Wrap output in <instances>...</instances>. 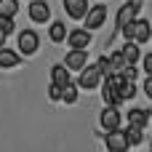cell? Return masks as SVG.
<instances>
[{
  "mask_svg": "<svg viewBox=\"0 0 152 152\" xmlns=\"http://www.w3.org/2000/svg\"><path fill=\"white\" fill-rule=\"evenodd\" d=\"M150 29L152 24L147 19H134V21H128L126 27H123V35H126V40H136V43H147L150 40Z\"/></svg>",
  "mask_w": 152,
  "mask_h": 152,
  "instance_id": "1",
  "label": "cell"
},
{
  "mask_svg": "<svg viewBox=\"0 0 152 152\" xmlns=\"http://www.w3.org/2000/svg\"><path fill=\"white\" fill-rule=\"evenodd\" d=\"M102 80H104L102 67H99V64H86V67L80 69V80H77V86L86 88V91H94V88L102 86Z\"/></svg>",
  "mask_w": 152,
  "mask_h": 152,
  "instance_id": "2",
  "label": "cell"
},
{
  "mask_svg": "<svg viewBox=\"0 0 152 152\" xmlns=\"http://www.w3.org/2000/svg\"><path fill=\"white\" fill-rule=\"evenodd\" d=\"M37 48H40L37 32H35V29H21V32H19V51H21L24 56H35Z\"/></svg>",
  "mask_w": 152,
  "mask_h": 152,
  "instance_id": "3",
  "label": "cell"
},
{
  "mask_svg": "<svg viewBox=\"0 0 152 152\" xmlns=\"http://www.w3.org/2000/svg\"><path fill=\"white\" fill-rule=\"evenodd\" d=\"M104 144H107V150L110 152H128V139H126V131H120V128H115V131H107L104 134Z\"/></svg>",
  "mask_w": 152,
  "mask_h": 152,
  "instance_id": "4",
  "label": "cell"
},
{
  "mask_svg": "<svg viewBox=\"0 0 152 152\" xmlns=\"http://www.w3.org/2000/svg\"><path fill=\"white\" fill-rule=\"evenodd\" d=\"M29 19L35 24H45L51 19V3H45V0H29Z\"/></svg>",
  "mask_w": 152,
  "mask_h": 152,
  "instance_id": "5",
  "label": "cell"
},
{
  "mask_svg": "<svg viewBox=\"0 0 152 152\" xmlns=\"http://www.w3.org/2000/svg\"><path fill=\"white\" fill-rule=\"evenodd\" d=\"M107 21V5H91L86 13V29H99Z\"/></svg>",
  "mask_w": 152,
  "mask_h": 152,
  "instance_id": "6",
  "label": "cell"
},
{
  "mask_svg": "<svg viewBox=\"0 0 152 152\" xmlns=\"http://www.w3.org/2000/svg\"><path fill=\"white\" fill-rule=\"evenodd\" d=\"M64 64H67L72 72H80V69L88 64V53H86V48H69L67 56H64Z\"/></svg>",
  "mask_w": 152,
  "mask_h": 152,
  "instance_id": "7",
  "label": "cell"
},
{
  "mask_svg": "<svg viewBox=\"0 0 152 152\" xmlns=\"http://www.w3.org/2000/svg\"><path fill=\"white\" fill-rule=\"evenodd\" d=\"M102 99H104V104H112V107H120V104H123V96H120L118 86H115L110 77L102 80Z\"/></svg>",
  "mask_w": 152,
  "mask_h": 152,
  "instance_id": "8",
  "label": "cell"
},
{
  "mask_svg": "<svg viewBox=\"0 0 152 152\" xmlns=\"http://www.w3.org/2000/svg\"><path fill=\"white\" fill-rule=\"evenodd\" d=\"M99 123H102L104 131H115V128H120V112H118V107L107 104V107L102 110V115H99Z\"/></svg>",
  "mask_w": 152,
  "mask_h": 152,
  "instance_id": "9",
  "label": "cell"
},
{
  "mask_svg": "<svg viewBox=\"0 0 152 152\" xmlns=\"http://www.w3.org/2000/svg\"><path fill=\"white\" fill-rule=\"evenodd\" d=\"M136 13H139V3H128V0H126V5H120V11H118V16H115V24L123 29L128 21L136 19Z\"/></svg>",
  "mask_w": 152,
  "mask_h": 152,
  "instance_id": "10",
  "label": "cell"
},
{
  "mask_svg": "<svg viewBox=\"0 0 152 152\" xmlns=\"http://www.w3.org/2000/svg\"><path fill=\"white\" fill-rule=\"evenodd\" d=\"M67 43H69V48H88L91 45V29H72V32H67Z\"/></svg>",
  "mask_w": 152,
  "mask_h": 152,
  "instance_id": "11",
  "label": "cell"
},
{
  "mask_svg": "<svg viewBox=\"0 0 152 152\" xmlns=\"http://www.w3.org/2000/svg\"><path fill=\"white\" fill-rule=\"evenodd\" d=\"M88 8H91L88 0H64V11L69 19H86Z\"/></svg>",
  "mask_w": 152,
  "mask_h": 152,
  "instance_id": "12",
  "label": "cell"
},
{
  "mask_svg": "<svg viewBox=\"0 0 152 152\" xmlns=\"http://www.w3.org/2000/svg\"><path fill=\"white\" fill-rule=\"evenodd\" d=\"M72 80V69L61 61V64H53L51 67V83H59V86H67Z\"/></svg>",
  "mask_w": 152,
  "mask_h": 152,
  "instance_id": "13",
  "label": "cell"
},
{
  "mask_svg": "<svg viewBox=\"0 0 152 152\" xmlns=\"http://www.w3.org/2000/svg\"><path fill=\"white\" fill-rule=\"evenodd\" d=\"M120 51H123V56H126V64H136V61L142 59V51H139V43H136V40H128Z\"/></svg>",
  "mask_w": 152,
  "mask_h": 152,
  "instance_id": "14",
  "label": "cell"
},
{
  "mask_svg": "<svg viewBox=\"0 0 152 152\" xmlns=\"http://www.w3.org/2000/svg\"><path fill=\"white\" fill-rule=\"evenodd\" d=\"M150 118H152V112L150 110H142V107H134L131 112H128V123H134V126H147L150 123Z\"/></svg>",
  "mask_w": 152,
  "mask_h": 152,
  "instance_id": "15",
  "label": "cell"
},
{
  "mask_svg": "<svg viewBox=\"0 0 152 152\" xmlns=\"http://www.w3.org/2000/svg\"><path fill=\"white\" fill-rule=\"evenodd\" d=\"M126 139H128V144H131V147H139V144L144 142V128H142V126L128 123V128H126Z\"/></svg>",
  "mask_w": 152,
  "mask_h": 152,
  "instance_id": "16",
  "label": "cell"
},
{
  "mask_svg": "<svg viewBox=\"0 0 152 152\" xmlns=\"http://www.w3.org/2000/svg\"><path fill=\"white\" fill-rule=\"evenodd\" d=\"M77 88H80V86L69 80V83L61 88V102H64V104H75V102H77Z\"/></svg>",
  "mask_w": 152,
  "mask_h": 152,
  "instance_id": "17",
  "label": "cell"
},
{
  "mask_svg": "<svg viewBox=\"0 0 152 152\" xmlns=\"http://www.w3.org/2000/svg\"><path fill=\"white\" fill-rule=\"evenodd\" d=\"M48 35H51V40H53V43L67 40V27H64V21H53V24H51V29H48Z\"/></svg>",
  "mask_w": 152,
  "mask_h": 152,
  "instance_id": "18",
  "label": "cell"
},
{
  "mask_svg": "<svg viewBox=\"0 0 152 152\" xmlns=\"http://www.w3.org/2000/svg\"><path fill=\"white\" fill-rule=\"evenodd\" d=\"M16 64H19V53H16V51H5V48H0V67L8 69V67H16Z\"/></svg>",
  "mask_w": 152,
  "mask_h": 152,
  "instance_id": "19",
  "label": "cell"
},
{
  "mask_svg": "<svg viewBox=\"0 0 152 152\" xmlns=\"http://www.w3.org/2000/svg\"><path fill=\"white\" fill-rule=\"evenodd\" d=\"M19 3L16 0H0V16H16Z\"/></svg>",
  "mask_w": 152,
  "mask_h": 152,
  "instance_id": "20",
  "label": "cell"
},
{
  "mask_svg": "<svg viewBox=\"0 0 152 152\" xmlns=\"http://www.w3.org/2000/svg\"><path fill=\"white\" fill-rule=\"evenodd\" d=\"M110 64H112V75L120 72V69L126 67V56H123V51H115V53L110 56Z\"/></svg>",
  "mask_w": 152,
  "mask_h": 152,
  "instance_id": "21",
  "label": "cell"
},
{
  "mask_svg": "<svg viewBox=\"0 0 152 152\" xmlns=\"http://www.w3.org/2000/svg\"><path fill=\"white\" fill-rule=\"evenodd\" d=\"M120 96H123V102H126V99H134V96H136V83H134V80H126L123 88H120Z\"/></svg>",
  "mask_w": 152,
  "mask_h": 152,
  "instance_id": "22",
  "label": "cell"
},
{
  "mask_svg": "<svg viewBox=\"0 0 152 152\" xmlns=\"http://www.w3.org/2000/svg\"><path fill=\"white\" fill-rule=\"evenodd\" d=\"M61 88H64V86L51 83V86H48V99H51V102H61Z\"/></svg>",
  "mask_w": 152,
  "mask_h": 152,
  "instance_id": "23",
  "label": "cell"
},
{
  "mask_svg": "<svg viewBox=\"0 0 152 152\" xmlns=\"http://www.w3.org/2000/svg\"><path fill=\"white\" fill-rule=\"evenodd\" d=\"M0 29H3L5 35H11V32L16 29V24H13V16H0Z\"/></svg>",
  "mask_w": 152,
  "mask_h": 152,
  "instance_id": "24",
  "label": "cell"
},
{
  "mask_svg": "<svg viewBox=\"0 0 152 152\" xmlns=\"http://www.w3.org/2000/svg\"><path fill=\"white\" fill-rule=\"evenodd\" d=\"M96 64L102 67V72H104V77H107V75H112V64H110V59H107V56H102V59H99Z\"/></svg>",
  "mask_w": 152,
  "mask_h": 152,
  "instance_id": "25",
  "label": "cell"
},
{
  "mask_svg": "<svg viewBox=\"0 0 152 152\" xmlns=\"http://www.w3.org/2000/svg\"><path fill=\"white\" fill-rule=\"evenodd\" d=\"M144 72H147V75H152V53H147V56H144Z\"/></svg>",
  "mask_w": 152,
  "mask_h": 152,
  "instance_id": "26",
  "label": "cell"
},
{
  "mask_svg": "<svg viewBox=\"0 0 152 152\" xmlns=\"http://www.w3.org/2000/svg\"><path fill=\"white\" fill-rule=\"evenodd\" d=\"M144 94L152 99V75H147V80H144Z\"/></svg>",
  "mask_w": 152,
  "mask_h": 152,
  "instance_id": "27",
  "label": "cell"
},
{
  "mask_svg": "<svg viewBox=\"0 0 152 152\" xmlns=\"http://www.w3.org/2000/svg\"><path fill=\"white\" fill-rule=\"evenodd\" d=\"M5 40H8V35H5V32H3V29H0V48H3V45H5Z\"/></svg>",
  "mask_w": 152,
  "mask_h": 152,
  "instance_id": "28",
  "label": "cell"
},
{
  "mask_svg": "<svg viewBox=\"0 0 152 152\" xmlns=\"http://www.w3.org/2000/svg\"><path fill=\"white\" fill-rule=\"evenodd\" d=\"M128 3H139V0H128Z\"/></svg>",
  "mask_w": 152,
  "mask_h": 152,
  "instance_id": "29",
  "label": "cell"
},
{
  "mask_svg": "<svg viewBox=\"0 0 152 152\" xmlns=\"http://www.w3.org/2000/svg\"><path fill=\"white\" fill-rule=\"evenodd\" d=\"M150 40H152V29H150Z\"/></svg>",
  "mask_w": 152,
  "mask_h": 152,
  "instance_id": "30",
  "label": "cell"
}]
</instances>
